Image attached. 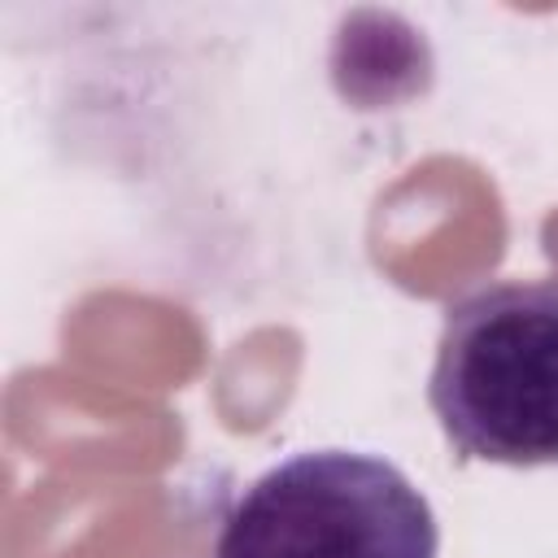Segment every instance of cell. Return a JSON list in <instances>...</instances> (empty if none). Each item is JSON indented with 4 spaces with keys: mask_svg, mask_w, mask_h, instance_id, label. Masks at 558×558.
Segmentation results:
<instances>
[{
    "mask_svg": "<svg viewBox=\"0 0 558 558\" xmlns=\"http://www.w3.org/2000/svg\"><path fill=\"white\" fill-rule=\"evenodd\" d=\"M427 401L462 458L558 466V279H510L445 310Z\"/></svg>",
    "mask_w": 558,
    "mask_h": 558,
    "instance_id": "6da1fadb",
    "label": "cell"
},
{
    "mask_svg": "<svg viewBox=\"0 0 558 558\" xmlns=\"http://www.w3.org/2000/svg\"><path fill=\"white\" fill-rule=\"evenodd\" d=\"M436 514L401 466L357 449H310L231 501L214 558H436Z\"/></svg>",
    "mask_w": 558,
    "mask_h": 558,
    "instance_id": "7a4b0ae2",
    "label": "cell"
}]
</instances>
